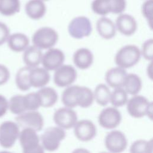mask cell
I'll use <instances>...</instances> for the list:
<instances>
[{
  "instance_id": "6da1fadb",
  "label": "cell",
  "mask_w": 153,
  "mask_h": 153,
  "mask_svg": "<svg viewBox=\"0 0 153 153\" xmlns=\"http://www.w3.org/2000/svg\"><path fill=\"white\" fill-rule=\"evenodd\" d=\"M66 137V131L54 126L46 128L40 136V143L45 151L54 152Z\"/></svg>"
},
{
  "instance_id": "7a4b0ae2",
  "label": "cell",
  "mask_w": 153,
  "mask_h": 153,
  "mask_svg": "<svg viewBox=\"0 0 153 153\" xmlns=\"http://www.w3.org/2000/svg\"><path fill=\"white\" fill-rule=\"evenodd\" d=\"M141 57L140 49L135 45H126L122 47L115 56L117 66L123 69L130 68L136 65Z\"/></svg>"
},
{
  "instance_id": "3957f363",
  "label": "cell",
  "mask_w": 153,
  "mask_h": 153,
  "mask_svg": "<svg viewBox=\"0 0 153 153\" xmlns=\"http://www.w3.org/2000/svg\"><path fill=\"white\" fill-rule=\"evenodd\" d=\"M59 35L55 29L48 26L40 27L32 36L33 45L42 50L53 48L57 42Z\"/></svg>"
},
{
  "instance_id": "277c9868",
  "label": "cell",
  "mask_w": 153,
  "mask_h": 153,
  "mask_svg": "<svg viewBox=\"0 0 153 153\" xmlns=\"http://www.w3.org/2000/svg\"><path fill=\"white\" fill-rule=\"evenodd\" d=\"M20 129L13 121H5L0 124V145L4 148H12L18 140Z\"/></svg>"
},
{
  "instance_id": "5b68a950",
  "label": "cell",
  "mask_w": 153,
  "mask_h": 153,
  "mask_svg": "<svg viewBox=\"0 0 153 153\" xmlns=\"http://www.w3.org/2000/svg\"><path fill=\"white\" fill-rule=\"evenodd\" d=\"M104 144L107 151L111 153H123L128 146V140L124 133L114 129L107 133Z\"/></svg>"
},
{
  "instance_id": "8992f818",
  "label": "cell",
  "mask_w": 153,
  "mask_h": 153,
  "mask_svg": "<svg viewBox=\"0 0 153 153\" xmlns=\"http://www.w3.org/2000/svg\"><path fill=\"white\" fill-rule=\"evenodd\" d=\"M15 122L20 128H31L38 132L44 127V120L42 114L38 111H26L15 118Z\"/></svg>"
},
{
  "instance_id": "52a82bcc",
  "label": "cell",
  "mask_w": 153,
  "mask_h": 153,
  "mask_svg": "<svg viewBox=\"0 0 153 153\" xmlns=\"http://www.w3.org/2000/svg\"><path fill=\"white\" fill-rule=\"evenodd\" d=\"M97 121L102 128L112 130L117 129L120 125L122 121V115L118 108L112 106H108L100 112Z\"/></svg>"
},
{
  "instance_id": "ba28073f",
  "label": "cell",
  "mask_w": 153,
  "mask_h": 153,
  "mask_svg": "<svg viewBox=\"0 0 153 153\" xmlns=\"http://www.w3.org/2000/svg\"><path fill=\"white\" fill-rule=\"evenodd\" d=\"M152 103L146 97L136 94L132 96L126 105L128 114L134 118H142L146 117V112Z\"/></svg>"
},
{
  "instance_id": "9c48e42d",
  "label": "cell",
  "mask_w": 153,
  "mask_h": 153,
  "mask_svg": "<svg viewBox=\"0 0 153 153\" xmlns=\"http://www.w3.org/2000/svg\"><path fill=\"white\" fill-rule=\"evenodd\" d=\"M53 118L56 124L55 126L65 131L73 128L78 120L77 113L74 109L65 106L56 110L53 114Z\"/></svg>"
},
{
  "instance_id": "30bf717a",
  "label": "cell",
  "mask_w": 153,
  "mask_h": 153,
  "mask_svg": "<svg viewBox=\"0 0 153 153\" xmlns=\"http://www.w3.org/2000/svg\"><path fill=\"white\" fill-rule=\"evenodd\" d=\"M68 30L69 35L75 39L88 36L92 32V25L85 16L74 17L69 23Z\"/></svg>"
},
{
  "instance_id": "8fae6325",
  "label": "cell",
  "mask_w": 153,
  "mask_h": 153,
  "mask_svg": "<svg viewBox=\"0 0 153 153\" xmlns=\"http://www.w3.org/2000/svg\"><path fill=\"white\" fill-rule=\"evenodd\" d=\"M77 78L75 68L71 65H62L54 71L53 79L54 84L59 87L72 85Z\"/></svg>"
},
{
  "instance_id": "7c38bea8",
  "label": "cell",
  "mask_w": 153,
  "mask_h": 153,
  "mask_svg": "<svg viewBox=\"0 0 153 153\" xmlns=\"http://www.w3.org/2000/svg\"><path fill=\"white\" fill-rule=\"evenodd\" d=\"M75 137L81 142H89L93 140L97 134V128L95 124L88 119L78 120L73 127Z\"/></svg>"
},
{
  "instance_id": "4fadbf2b",
  "label": "cell",
  "mask_w": 153,
  "mask_h": 153,
  "mask_svg": "<svg viewBox=\"0 0 153 153\" xmlns=\"http://www.w3.org/2000/svg\"><path fill=\"white\" fill-rule=\"evenodd\" d=\"M65 56L63 51L57 48L48 49L42 55L41 64L42 68L48 71H55L65 62Z\"/></svg>"
},
{
  "instance_id": "5bb4252c",
  "label": "cell",
  "mask_w": 153,
  "mask_h": 153,
  "mask_svg": "<svg viewBox=\"0 0 153 153\" xmlns=\"http://www.w3.org/2000/svg\"><path fill=\"white\" fill-rule=\"evenodd\" d=\"M82 95V86L72 85L66 87L61 95V100L65 107L74 109L79 107Z\"/></svg>"
},
{
  "instance_id": "9a60e30c",
  "label": "cell",
  "mask_w": 153,
  "mask_h": 153,
  "mask_svg": "<svg viewBox=\"0 0 153 153\" xmlns=\"http://www.w3.org/2000/svg\"><path fill=\"white\" fill-rule=\"evenodd\" d=\"M116 29L125 36L133 35L137 29V23L135 18L128 14L121 13L117 17L115 23Z\"/></svg>"
},
{
  "instance_id": "2e32d148",
  "label": "cell",
  "mask_w": 153,
  "mask_h": 153,
  "mask_svg": "<svg viewBox=\"0 0 153 153\" xmlns=\"http://www.w3.org/2000/svg\"><path fill=\"white\" fill-rule=\"evenodd\" d=\"M18 140L22 151L32 149L41 145L40 136L38 131L31 128H22Z\"/></svg>"
},
{
  "instance_id": "e0dca14e",
  "label": "cell",
  "mask_w": 153,
  "mask_h": 153,
  "mask_svg": "<svg viewBox=\"0 0 153 153\" xmlns=\"http://www.w3.org/2000/svg\"><path fill=\"white\" fill-rule=\"evenodd\" d=\"M127 72L125 69L116 66L108 69L105 76L106 85L113 89L123 88Z\"/></svg>"
},
{
  "instance_id": "ac0fdd59",
  "label": "cell",
  "mask_w": 153,
  "mask_h": 153,
  "mask_svg": "<svg viewBox=\"0 0 153 153\" xmlns=\"http://www.w3.org/2000/svg\"><path fill=\"white\" fill-rule=\"evenodd\" d=\"M50 80L49 71L44 68H31L29 73V81L31 87L41 88L45 87Z\"/></svg>"
},
{
  "instance_id": "d6986e66",
  "label": "cell",
  "mask_w": 153,
  "mask_h": 153,
  "mask_svg": "<svg viewBox=\"0 0 153 153\" xmlns=\"http://www.w3.org/2000/svg\"><path fill=\"white\" fill-rule=\"evenodd\" d=\"M94 56L89 49L80 48L77 49L73 55L75 65L79 69L85 70L89 68L93 63Z\"/></svg>"
},
{
  "instance_id": "ffe728a7",
  "label": "cell",
  "mask_w": 153,
  "mask_h": 153,
  "mask_svg": "<svg viewBox=\"0 0 153 153\" xmlns=\"http://www.w3.org/2000/svg\"><path fill=\"white\" fill-rule=\"evenodd\" d=\"M29 42L28 36L21 32L10 33L7 41L9 48L16 53L23 52L29 46Z\"/></svg>"
},
{
  "instance_id": "44dd1931",
  "label": "cell",
  "mask_w": 153,
  "mask_h": 153,
  "mask_svg": "<svg viewBox=\"0 0 153 153\" xmlns=\"http://www.w3.org/2000/svg\"><path fill=\"white\" fill-rule=\"evenodd\" d=\"M96 29L99 35L105 39H110L114 38L117 32L115 23L105 16H102L97 20Z\"/></svg>"
},
{
  "instance_id": "7402d4cb",
  "label": "cell",
  "mask_w": 153,
  "mask_h": 153,
  "mask_svg": "<svg viewBox=\"0 0 153 153\" xmlns=\"http://www.w3.org/2000/svg\"><path fill=\"white\" fill-rule=\"evenodd\" d=\"M43 53L42 50L34 45H29L23 54V60L26 66L30 68L38 67L41 63Z\"/></svg>"
},
{
  "instance_id": "603a6c76",
  "label": "cell",
  "mask_w": 153,
  "mask_h": 153,
  "mask_svg": "<svg viewBox=\"0 0 153 153\" xmlns=\"http://www.w3.org/2000/svg\"><path fill=\"white\" fill-rule=\"evenodd\" d=\"M25 8L26 15L33 20L42 18L47 11L46 5L41 0H29L26 2Z\"/></svg>"
},
{
  "instance_id": "cb8c5ba5",
  "label": "cell",
  "mask_w": 153,
  "mask_h": 153,
  "mask_svg": "<svg viewBox=\"0 0 153 153\" xmlns=\"http://www.w3.org/2000/svg\"><path fill=\"white\" fill-rule=\"evenodd\" d=\"M42 108H48L53 106L58 100V94L55 89L51 87H44L36 91Z\"/></svg>"
},
{
  "instance_id": "d4e9b609",
  "label": "cell",
  "mask_w": 153,
  "mask_h": 153,
  "mask_svg": "<svg viewBox=\"0 0 153 153\" xmlns=\"http://www.w3.org/2000/svg\"><path fill=\"white\" fill-rule=\"evenodd\" d=\"M142 87V79L137 74H127L123 88L128 95L134 96L139 94Z\"/></svg>"
},
{
  "instance_id": "484cf974",
  "label": "cell",
  "mask_w": 153,
  "mask_h": 153,
  "mask_svg": "<svg viewBox=\"0 0 153 153\" xmlns=\"http://www.w3.org/2000/svg\"><path fill=\"white\" fill-rule=\"evenodd\" d=\"M93 91L94 102L99 106L106 107L109 104L111 90L105 84H99Z\"/></svg>"
},
{
  "instance_id": "4316f807",
  "label": "cell",
  "mask_w": 153,
  "mask_h": 153,
  "mask_svg": "<svg viewBox=\"0 0 153 153\" xmlns=\"http://www.w3.org/2000/svg\"><path fill=\"white\" fill-rule=\"evenodd\" d=\"M30 69L27 66H23L20 68L16 74L15 83L20 91H26L31 88L29 81Z\"/></svg>"
},
{
  "instance_id": "83f0119b",
  "label": "cell",
  "mask_w": 153,
  "mask_h": 153,
  "mask_svg": "<svg viewBox=\"0 0 153 153\" xmlns=\"http://www.w3.org/2000/svg\"><path fill=\"white\" fill-rule=\"evenodd\" d=\"M130 153H153L152 139H139L131 143L129 148Z\"/></svg>"
},
{
  "instance_id": "f1b7e54d",
  "label": "cell",
  "mask_w": 153,
  "mask_h": 153,
  "mask_svg": "<svg viewBox=\"0 0 153 153\" xmlns=\"http://www.w3.org/2000/svg\"><path fill=\"white\" fill-rule=\"evenodd\" d=\"M128 100V94L122 87L111 91L109 103L113 107L119 108L125 106Z\"/></svg>"
},
{
  "instance_id": "f546056e",
  "label": "cell",
  "mask_w": 153,
  "mask_h": 153,
  "mask_svg": "<svg viewBox=\"0 0 153 153\" xmlns=\"http://www.w3.org/2000/svg\"><path fill=\"white\" fill-rule=\"evenodd\" d=\"M20 0H1L0 14L10 17L18 13L20 10Z\"/></svg>"
},
{
  "instance_id": "4dcf8cb0",
  "label": "cell",
  "mask_w": 153,
  "mask_h": 153,
  "mask_svg": "<svg viewBox=\"0 0 153 153\" xmlns=\"http://www.w3.org/2000/svg\"><path fill=\"white\" fill-rule=\"evenodd\" d=\"M8 111L16 116L26 112L24 95L16 94L8 100Z\"/></svg>"
},
{
  "instance_id": "1f68e13d",
  "label": "cell",
  "mask_w": 153,
  "mask_h": 153,
  "mask_svg": "<svg viewBox=\"0 0 153 153\" xmlns=\"http://www.w3.org/2000/svg\"><path fill=\"white\" fill-rule=\"evenodd\" d=\"M24 102L26 111H38L41 108V102L36 91L24 95Z\"/></svg>"
},
{
  "instance_id": "d6a6232c",
  "label": "cell",
  "mask_w": 153,
  "mask_h": 153,
  "mask_svg": "<svg viewBox=\"0 0 153 153\" xmlns=\"http://www.w3.org/2000/svg\"><path fill=\"white\" fill-rule=\"evenodd\" d=\"M91 9L94 13L102 16L111 13L108 0H93L91 3Z\"/></svg>"
},
{
  "instance_id": "836d02e7",
  "label": "cell",
  "mask_w": 153,
  "mask_h": 153,
  "mask_svg": "<svg viewBox=\"0 0 153 153\" xmlns=\"http://www.w3.org/2000/svg\"><path fill=\"white\" fill-rule=\"evenodd\" d=\"M153 0L145 1L141 7V12L143 16L148 22L149 26H152V15H153Z\"/></svg>"
},
{
  "instance_id": "e575fe53",
  "label": "cell",
  "mask_w": 153,
  "mask_h": 153,
  "mask_svg": "<svg viewBox=\"0 0 153 153\" xmlns=\"http://www.w3.org/2000/svg\"><path fill=\"white\" fill-rule=\"evenodd\" d=\"M94 102L93 91L88 87L83 86V93L79 107L87 108L91 106Z\"/></svg>"
},
{
  "instance_id": "d590c367",
  "label": "cell",
  "mask_w": 153,
  "mask_h": 153,
  "mask_svg": "<svg viewBox=\"0 0 153 153\" xmlns=\"http://www.w3.org/2000/svg\"><path fill=\"white\" fill-rule=\"evenodd\" d=\"M140 51L141 56H142L145 59L152 61L153 57V39L151 38L145 41L142 45Z\"/></svg>"
},
{
  "instance_id": "8d00e7d4",
  "label": "cell",
  "mask_w": 153,
  "mask_h": 153,
  "mask_svg": "<svg viewBox=\"0 0 153 153\" xmlns=\"http://www.w3.org/2000/svg\"><path fill=\"white\" fill-rule=\"evenodd\" d=\"M111 13L116 14L123 13L127 6L126 0H108Z\"/></svg>"
},
{
  "instance_id": "74e56055",
  "label": "cell",
  "mask_w": 153,
  "mask_h": 153,
  "mask_svg": "<svg viewBox=\"0 0 153 153\" xmlns=\"http://www.w3.org/2000/svg\"><path fill=\"white\" fill-rule=\"evenodd\" d=\"M10 35V30L8 25L0 21V46L7 42Z\"/></svg>"
},
{
  "instance_id": "f35d334b",
  "label": "cell",
  "mask_w": 153,
  "mask_h": 153,
  "mask_svg": "<svg viewBox=\"0 0 153 153\" xmlns=\"http://www.w3.org/2000/svg\"><path fill=\"white\" fill-rule=\"evenodd\" d=\"M10 78L9 69L4 65L0 64V86L5 84Z\"/></svg>"
},
{
  "instance_id": "ab89813d",
  "label": "cell",
  "mask_w": 153,
  "mask_h": 153,
  "mask_svg": "<svg viewBox=\"0 0 153 153\" xmlns=\"http://www.w3.org/2000/svg\"><path fill=\"white\" fill-rule=\"evenodd\" d=\"M8 111V100L0 94V118L4 117Z\"/></svg>"
},
{
  "instance_id": "60d3db41",
  "label": "cell",
  "mask_w": 153,
  "mask_h": 153,
  "mask_svg": "<svg viewBox=\"0 0 153 153\" xmlns=\"http://www.w3.org/2000/svg\"><path fill=\"white\" fill-rule=\"evenodd\" d=\"M45 151L41 145H39L35 148H33L30 150L28 151H22V153H45Z\"/></svg>"
},
{
  "instance_id": "b9f144b4",
  "label": "cell",
  "mask_w": 153,
  "mask_h": 153,
  "mask_svg": "<svg viewBox=\"0 0 153 153\" xmlns=\"http://www.w3.org/2000/svg\"><path fill=\"white\" fill-rule=\"evenodd\" d=\"M71 153H91L88 149L85 148H77L74 149Z\"/></svg>"
},
{
  "instance_id": "7bdbcfd3",
  "label": "cell",
  "mask_w": 153,
  "mask_h": 153,
  "mask_svg": "<svg viewBox=\"0 0 153 153\" xmlns=\"http://www.w3.org/2000/svg\"><path fill=\"white\" fill-rule=\"evenodd\" d=\"M147 75L148 77L152 79V62L151 61L150 63H149L148 67H147Z\"/></svg>"
},
{
  "instance_id": "ee69618b",
  "label": "cell",
  "mask_w": 153,
  "mask_h": 153,
  "mask_svg": "<svg viewBox=\"0 0 153 153\" xmlns=\"http://www.w3.org/2000/svg\"><path fill=\"white\" fill-rule=\"evenodd\" d=\"M0 153H14V152L8 151H0Z\"/></svg>"
},
{
  "instance_id": "f6af8a7d",
  "label": "cell",
  "mask_w": 153,
  "mask_h": 153,
  "mask_svg": "<svg viewBox=\"0 0 153 153\" xmlns=\"http://www.w3.org/2000/svg\"><path fill=\"white\" fill-rule=\"evenodd\" d=\"M99 153H111V152H109L108 151H102V152H100Z\"/></svg>"
},
{
  "instance_id": "bcb514c9",
  "label": "cell",
  "mask_w": 153,
  "mask_h": 153,
  "mask_svg": "<svg viewBox=\"0 0 153 153\" xmlns=\"http://www.w3.org/2000/svg\"><path fill=\"white\" fill-rule=\"evenodd\" d=\"M41 1H42L44 2V1H48V0H41Z\"/></svg>"
},
{
  "instance_id": "7dc6e473",
  "label": "cell",
  "mask_w": 153,
  "mask_h": 153,
  "mask_svg": "<svg viewBox=\"0 0 153 153\" xmlns=\"http://www.w3.org/2000/svg\"><path fill=\"white\" fill-rule=\"evenodd\" d=\"M0 4H1V0H0Z\"/></svg>"
}]
</instances>
